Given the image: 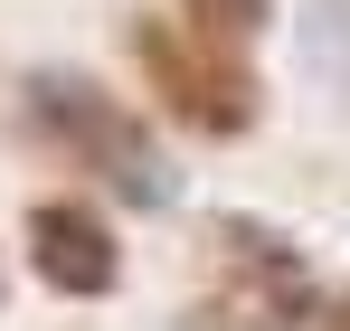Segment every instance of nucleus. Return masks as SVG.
Segmentation results:
<instances>
[{
	"mask_svg": "<svg viewBox=\"0 0 350 331\" xmlns=\"http://www.w3.org/2000/svg\"><path fill=\"white\" fill-rule=\"evenodd\" d=\"M19 123L57 170H76V189H95L114 209H142V218L180 209V161L152 133V105H133L95 66H57V57L29 66L19 76Z\"/></svg>",
	"mask_w": 350,
	"mask_h": 331,
	"instance_id": "nucleus-1",
	"label": "nucleus"
},
{
	"mask_svg": "<svg viewBox=\"0 0 350 331\" xmlns=\"http://www.w3.org/2000/svg\"><path fill=\"white\" fill-rule=\"evenodd\" d=\"M189 322L199 331H332V284L293 227L256 209H208L189 237Z\"/></svg>",
	"mask_w": 350,
	"mask_h": 331,
	"instance_id": "nucleus-2",
	"label": "nucleus"
},
{
	"mask_svg": "<svg viewBox=\"0 0 350 331\" xmlns=\"http://www.w3.org/2000/svg\"><path fill=\"white\" fill-rule=\"evenodd\" d=\"M123 57L142 76V105L189 142H246L265 123V66L228 38H208V29H189L180 10H133Z\"/></svg>",
	"mask_w": 350,
	"mask_h": 331,
	"instance_id": "nucleus-3",
	"label": "nucleus"
},
{
	"mask_svg": "<svg viewBox=\"0 0 350 331\" xmlns=\"http://www.w3.org/2000/svg\"><path fill=\"white\" fill-rule=\"evenodd\" d=\"M19 265L38 293H57V303H105L123 293V227L114 209L95 199V189H38L29 209H19Z\"/></svg>",
	"mask_w": 350,
	"mask_h": 331,
	"instance_id": "nucleus-4",
	"label": "nucleus"
},
{
	"mask_svg": "<svg viewBox=\"0 0 350 331\" xmlns=\"http://www.w3.org/2000/svg\"><path fill=\"white\" fill-rule=\"evenodd\" d=\"M293 48H303V66H312L332 95H350V0H303Z\"/></svg>",
	"mask_w": 350,
	"mask_h": 331,
	"instance_id": "nucleus-5",
	"label": "nucleus"
},
{
	"mask_svg": "<svg viewBox=\"0 0 350 331\" xmlns=\"http://www.w3.org/2000/svg\"><path fill=\"white\" fill-rule=\"evenodd\" d=\"M189 29H208V38H228V48H256L265 29H275V10L284 0H171Z\"/></svg>",
	"mask_w": 350,
	"mask_h": 331,
	"instance_id": "nucleus-6",
	"label": "nucleus"
},
{
	"mask_svg": "<svg viewBox=\"0 0 350 331\" xmlns=\"http://www.w3.org/2000/svg\"><path fill=\"white\" fill-rule=\"evenodd\" d=\"M332 331H350V284H341V293H332Z\"/></svg>",
	"mask_w": 350,
	"mask_h": 331,
	"instance_id": "nucleus-7",
	"label": "nucleus"
},
{
	"mask_svg": "<svg viewBox=\"0 0 350 331\" xmlns=\"http://www.w3.org/2000/svg\"><path fill=\"white\" fill-rule=\"evenodd\" d=\"M0 303H10V256H0Z\"/></svg>",
	"mask_w": 350,
	"mask_h": 331,
	"instance_id": "nucleus-8",
	"label": "nucleus"
}]
</instances>
